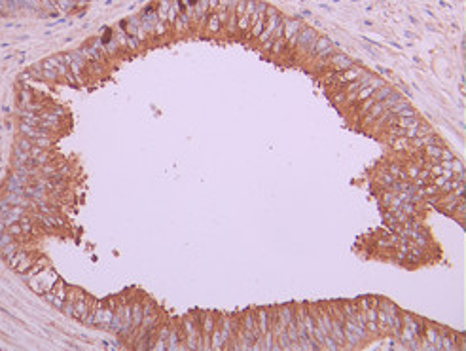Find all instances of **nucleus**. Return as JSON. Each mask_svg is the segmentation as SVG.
Returning <instances> with one entry per match:
<instances>
[{
    "label": "nucleus",
    "instance_id": "1",
    "mask_svg": "<svg viewBox=\"0 0 466 351\" xmlns=\"http://www.w3.org/2000/svg\"><path fill=\"white\" fill-rule=\"evenodd\" d=\"M334 51H336V48H334V44H332L326 36H317V38L311 42L309 48H307V53H309L311 57H320V59L330 57Z\"/></svg>",
    "mask_w": 466,
    "mask_h": 351
},
{
    "label": "nucleus",
    "instance_id": "2",
    "mask_svg": "<svg viewBox=\"0 0 466 351\" xmlns=\"http://www.w3.org/2000/svg\"><path fill=\"white\" fill-rule=\"evenodd\" d=\"M281 17H283V15L279 14L275 8H269L268 6V12H266V23H264V29H262L260 36H258V40H260L262 44H266L269 38L273 36V32H275V29H277Z\"/></svg>",
    "mask_w": 466,
    "mask_h": 351
},
{
    "label": "nucleus",
    "instance_id": "3",
    "mask_svg": "<svg viewBox=\"0 0 466 351\" xmlns=\"http://www.w3.org/2000/svg\"><path fill=\"white\" fill-rule=\"evenodd\" d=\"M266 12H268V4H266V2H256V10H254V14H252V17H250V27H248L250 34H252L254 38H258L262 29H264Z\"/></svg>",
    "mask_w": 466,
    "mask_h": 351
},
{
    "label": "nucleus",
    "instance_id": "4",
    "mask_svg": "<svg viewBox=\"0 0 466 351\" xmlns=\"http://www.w3.org/2000/svg\"><path fill=\"white\" fill-rule=\"evenodd\" d=\"M317 36H319V32L313 29V27H305V25H303V27L299 29V32L296 34V38H294V48H297L299 51L305 53L307 48L311 46V42H313Z\"/></svg>",
    "mask_w": 466,
    "mask_h": 351
},
{
    "label": "nucleus",
    "instance_id": "5",
    "mask_svg": "<svg viewBox=\"0 0 466 351\" xmlns=\"http://www.w3.org/2000/svg\"><path fill=\"white\" fill-rule=\"evenodd\" d=\"M303 27V23L299 21V19H288V17H284V32H283V38L288 42V44L294 46V38H296V34L299 32V29Z\"/></svg>",
    "mask_w": 466,
    "mask_h": 351
},
{
    "label": "nucleus",
    "instance_id": "6",
    "mask_svg": "<svg viewBox=\"0 0 466 351\" xmlns=\"http://www.w3.org/2000/svg\"><path fill=\"white\" fill-rule=\"evenodd\" d=\"M324 65H332V67H334V71L341 73V71L349 69V67L353 65V61L347 57V55H343V53H332V55L328 57V61H326V63H322V67H324Z\"/></svg>",
    "mask_w": 466,
    "mask_h": 351
},
{
    "label": "nucleus",
    "instance_id": "7",
    "mask_svg": "<svg viewBox=\"0 0 466 351\" xmlns=\"http://www.w3.org/2000/svg\"><path fill=\"white\" fill-rule=\"evenodd\" d=\"M256 10V0H246V8H245V14L237 19V29L245 30L250 27V17Z\"/></svg>",
    "mask_w": 466,
    "mask_h": 351
},
{
    "label": "nucleus",
    "instance_id": "8",
    "mask_svg": "<svg viewBox=\"0 0 466 351\" xmlns=\"http://www.w3.org/2000/svg\"><path fill=\"white\" fill-rule=\"evenodd\" d=\"M362 73H364V69L353 63L349 69H345V71H341V73H339L338 84H349V82H353L354 78H358V76H360Z\"/></svg>",
    "mask_w": 466,
    "mask_h": 351
},
{
    "label": "nucleus",
    "instance_id": "9",
    "mask_svg": "<svg viewBox=\"0 0 466 351\" xmlns=\"http://www.w3.org/2000/svg\"><path fill=\"white\" fill-rule=\"evenodd\" d=\"M424 334H426V342L432 344L434 350H441V328H438V326H428V328L424 330Z\"/></svg>",
    "mask_w": 466,
    "mask_h": 351
},
{
    "label": "nucleus",
    "instance_id": "10",
    "mask_svg": "<svg viewBox=\"0 0 466 351\" xmlns=\"http://www.w3.org/2000/svg\"><path fill=\"white\" fill-rule=\"evenodd\" d=\"M256 323H258V330H260L262 334H266L268 330H273L271 325H269L268 309H258V311H256Z\"/></svg>",
    "mask_w": 466,
    "mask_h": 351
},
{
    "label": "nucleus",
    "instance_id": "11",
    "mask_svg": "<svg viewBox=\"0 0 466 351\" xmlns=\"http://www.w3.org/2000/svg\"><path fill=\"white\" fill-rule=\"evenodd\" d=\"M383 110H385V104H383L381 101H377V102H373L371 106H369V110L366 112V122H373L375 118L379 116L381 114Z\"/></svg>",
    "mask_w": 466,
    "mask_h": 351
},
{
    "label": "nucleus",
    "instance_id": "12",
    "mask_svg": "<svg viewBox=\"0 0 466 351\" xmlns=\"http://www.w3.org/2000/svg\"><path fill=\"white\" fill-rule=\"evenodd\" d=\"M392 116H394V114L391 112V108H385V110H383L381 114L375 118V120H377V124H379V125H383L385 122H391V120H392Z\"/></svg>",
    "mask_w": 466,
    "mask_h": 351
},
{
    "label": "nucleus",
    "instance_id": "13",
    "mask_svg": "<svg viewBox=\"0 0 466 351\" xmlns=\"http://www.w3.org/2000/svg\"><path fill=\"white\" fill-rule=\"evenodd\" d=\"M396 116H398V118H413V116H415V112H413V108H411V106H406V108H402L400 112H396Z\"/></svg>",
    "mask_w": 466,
    "mask_h": 351
},
{
    "label": "nucleus",
    "instance_id": "14",
    "mask_svg": "<svg viewBox=\"0 0 466 351\" xmlns=\"http://www.w3.org/2000/svg\"><path fill=\"white\" fill-rule=\"evenodd\" d=\"M453 158H455V154H453L451 150H447V148H441V154H440V161H451Z\"/></svg>",
    "mask_w": 466,
    "mask_h": 351
},
{
    "label": "nucleus",
    "instance_id": "15",
    "mask_svg": "<svg viewBox=\"0 0 466 351\" xmlns=\"http://www.w3.org/2000/svg\"><path fill=\"white\" fill-rule=\"evenodd\" d=\"M209 29L212 30V32H218V29H220V19H218V15H212L211 21H209Z\"/></svg>",
    "mask_w": 466,
    "mask_h": 351
}]
</instances>
